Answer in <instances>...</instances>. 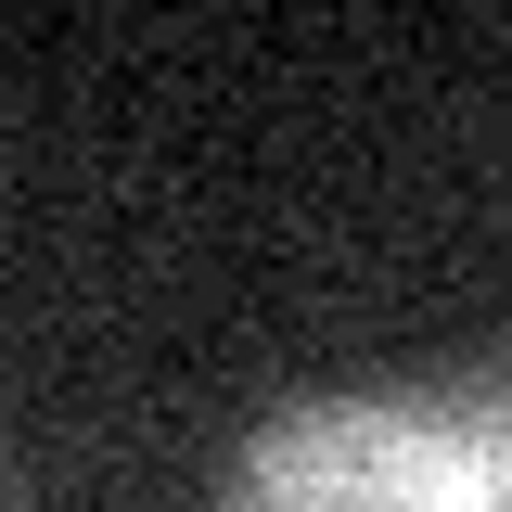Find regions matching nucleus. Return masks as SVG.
<instances>
[{
    "label": "nucleus",
    "instance_id": "1",
    "mask_svg": "<svg viewBox=\"0 0 512 512\" xmlns=\"http://www.w3.org/2000/svg\"><path fill=\"white\" fill-rule=\"evenodd\" d=\"M231 512H487V500H474V461L448 436V410L333 397V410H282L244 448Z\"/></svg>",
    "mask_w": 512,
    "mask_h": 512
},
{
    "label": "nucleus",
    "instance_id": "2",
    "mask_svg": "<svg viewBox=\"0 0 512 512\" xmlns=\"http://www.w3.org/2000/svg\"><path fill=\"white\" fill-rule=\"evenodd\" d=\"M448 436L474 461V500L512 512V384H474V397H448Z\"/></svg>",
    "mask_w": 512,
    "mask_h": 512
}]
</instances>
